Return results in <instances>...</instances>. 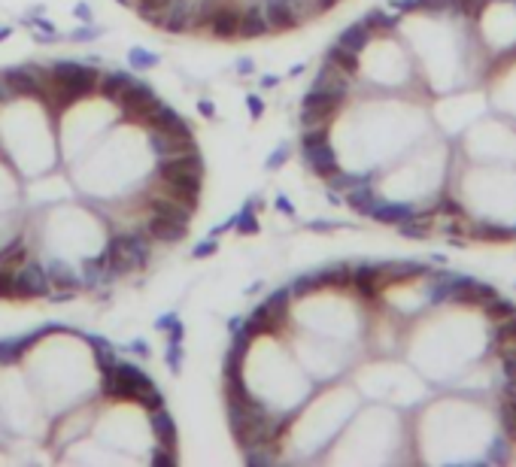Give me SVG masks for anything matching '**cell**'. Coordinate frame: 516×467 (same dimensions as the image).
<instances>
[{"instance_id":"cell-1","label":"cell","mask_w":516,"mask_h":467,"mask_svg":"<svg viewBox=\"0 0 516 467\" xmlns=\"http://www.w3.org/2000/svg\"><path fill=\"white\" fill-rule=\"evenodd\" d=\"M359 389L377 397L389 407H416L428 397L426 382L416 380V373L404 364H395V361H380V364H371L359 373Z\"/></svg>"},{"instance_id":"cell-2","label":"cell","mask_w":516,"mask_h":467,"mask_svg":"<svg viewBox=\"0 0 516 467\" xmlns=\"http://www.w3.org/2000/svg\"><path fill=\"white\" fill-rule=\"evenodd\" d=\"M483 112V97L474 95V91H458V95L443 97L438 107H434V122L443 134H465L471 124L480 119Z\"/></svg>"},{"instance_id":"cell-3","label":"cell","mask_w":516,"mask_h":467,"mask_svg":"<svg viewBox=\"0 0 516 467\" xmlns=\"http://www.w3.org/2000/svg\"><path fill=\"white\" fill-rule=\"evenodd\" d=\"M149 385H152V380L134 364L119 361L112 370L100 373V397H107V401H140V394Z\"/></svg>"},{"instance_id":"cell-4","label":"cell","mask_w":516,"mask_h":467,"mask_svg":"<svg viewBox=\"0 0 516 467\" xmlns=\"http://www.w3.org/2000/svg\"><path fill=\"white\" fill-rule=\"evenodd\" d=\"M52 291V279L46 273L40 255L31 258L25 267H19L13 273V301H25V298H49Z\"/></svg>"},{"instance_id":"cell-5","label":"cell","mask_w":516,"mask_h":467,"mask_svg":"<svg viewBox=\"0 0 516 467\" xmlns=\"http://www.w3.org/2000/svg\"><path fill=\"white\" fill-rule=\"evenodd\" d=\"M149 416V431H152V437L158 440V446H167V449H177V422L174 416L167 413V407L162 409H152Z\"/></svg>"},{"instance_id":"cell-6","label":"cell","mask_w":516,"mask_h":467,"mask_svg":"<svg viewBox=\"0 0 516 467\" xmlns=\"http://www.w3.org/2000/svg\"><path fill=\"white\" fill-rule=\"evenodd\" d=\"M95 361H98V370L103 373V370H112L119 364V352H116V346L112 343H107V340H95Z\"/></svg>"},{"instance_id":"cell-7","label":"cell","mask_w":516,"mask_h":467,"mask_svg":"<svg viewBox=\"0 0 516 467\" xmlns=\"http://www.w3.org/2000/svg\"><path fill=\"white\" fill-rule=\"evenodd\" d=\"M237 231L240 234H256L258 231V219H256V213H252V207H246V213L237 215Z\"/></svg>"},{"instance_id":"cell-8","label":"cell","mask_w":516,"mask_h":467,"mask_svg":"<svg viewBox=\"0 0 516 467\" xmlns=\"http://www.w3.org/2000/svg\"><path fill=\"white\" fill-rule=\"evenodd\" d=\"M131 64L137 67V70H149V67L158 64V55L143 52V49H134V52H131Z\"/></svg>"},{"instance_id":"cell-9","label":"cell","mask_w":516,"mask_h":467,"mask_svg":"<svg viewBox=\"0 0 516 467\" xmlns=\"http://www.w3.org/2000/svg\"><path fill=\"white\" fill-rule=\"evenodd\" d=\"M216 249H219V240H216V234H213L210 240H204V243L194 246V249H191V255H194V258H210V255L216 252Z\"/></svg>"},{"instance_id":"cell-10","label":"cell","mask_w":516,"mask_h":467,"mask_svg":"<svg viewBox=\"0 0 516 467\" xmlns=\"http://www.w3.org/2000/svg\"><path fill=\"white\" fill-rule=\"evenodd\" d=\"M95 37H98L95 28H79V31L70 33V40H76V43H88V40H95Z\"/></svg>"},{"instance_id":"cell-11","label":"cell","mask_w":516,"mask_h":467,"mask_svg":"<svg viewBox=\"0 0 516 467\" xmlns=\"http://www.w3.org/2000/svg\"><path fill=\"white\" fill-rule=\"evenodd\" d=\"M249 112H252V119H258L261 112H265V104H261L258 97H249Z\"/></svg>"},{"instance_id":"cell-12","label":"cell","mask_w":516,"mask_h":467,"mask_svg":"<svg viewBox=\"0 0 516 467\" xmlns=\"http://www.w3.org/2000/svg\"><path fill=\"white\" fill-rule=\"evenodd\" d=\"M198 109H201V116H206V119H213V116H216V107L210 104V100H201Z\"/></svg>"},{"instance_id":"cell-13","label":"cell","mask_w":516,"mask_h":467,"mask_svg":"<svg viewBox=\"0 0 516 467\" xmlns=\"http://www.w3.org/2000/svg\"><path fill=\"white\" fill-rule=\"evenodd\" d=\"M76 16L83 18V21H91V13H88V6H79V9H76Z\"/></svg>"},{"instance_id":"cell-14","label":"cell","mask_w":516,"mask_h":467,"mask_svg":"<svg viewBox=\"0 0 516 467\" xmlns=\"http://www.w3.org/2000/svg\"><path fill=\"white\" fill-rule=\"evenodd\" d=\"M9 37V28H0V40H6Z\"/></svg>"}]
</instances>
